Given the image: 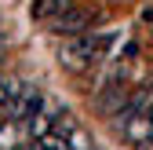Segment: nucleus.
I'll return each mask as SVG.
<instances>
[{
  "mask_svg": "<svg viewBox=\"0 0 153 150\" xmlns=\"http://www.w3.org/2000/svg\"><path fill=\"white\" fill-rule=\"evenodd\" d=\"M113 44V33H84V37H73L59 48V62L66 70H88L102 59Z\"/></svg>",
  "mask_w": 153,
  "mask_h": 150,
  "instance_id": "nucleus-1",
  "label": "nucleus"
},
{
  "mask_svg": "<svg viewBox=\"0 0 153 150\" xmlns=\"http://www.w3.org/2000/svg\"><path fill=\"white\" fill-rule=\"evenodd\" d=\"M131 99V92H128V84H124V77H113V81H106V88H102V95H99V110L102 114H120L124 110V103Z\"/></svg>",
  "mask_w": 153,
  "mask_h": 150,
  "instance_id": "nucleus-3",
  "label": "nucleus"
},
{
  "mask_svg": "<svg viewBox=\"0 0 153 150\" xmlns=\"http://www.w3.org/2000/svg\"><path fill=\"white\" fill-rule=\"evenodd\" d=\"M55 33H62L66 40H73V37H84L88 33V26H91V11H84V8H66L62 15H55L51 22H48Z\"/></svg>",
  "mask_w": 153,
  "mask_h": 150,
  "instance_id": "nucleus-2",
  "label": "nucleus"
},
{
  "mask_svg": "<svg viewBox=\"0 0 153 150\" xmlns=\"http://www.w3.org/2000/svg\"><path fill=\"white\" fill-rule=\"evenodd\" d=\"M66 8H69L66 0H40V4H33V18H48V22H51V18L62 15Z\"/></svg>",
  "mask_w": 153,
  "mask_h": 150,
  "instance_id": "nucleus-4",
  "label": "nucleus"
}]
</instances>
